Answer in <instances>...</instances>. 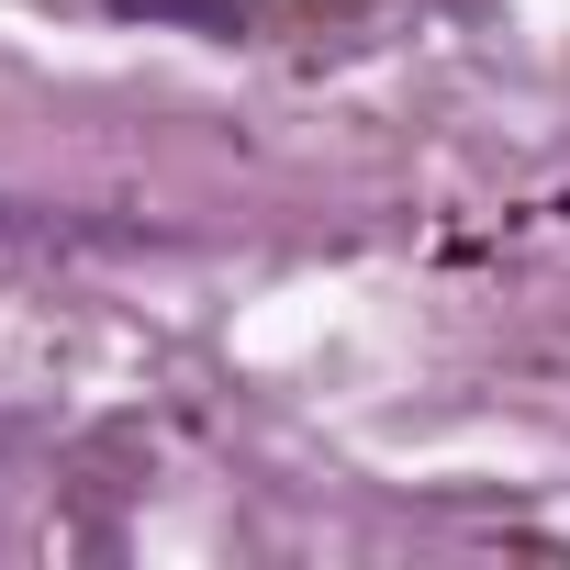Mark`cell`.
<instances>
[{"label":"cell","instance_id":"6da1fadb","mask_svg":"<svg viewBox=\"0 0 570 570\" xmlns=\"http://www.w3.org/2000/svg\"><path fill=\"white\" fill-rule=\"evenodd\" d=\"M112 12H157V23H213V35H235L246 0H112Z\"/></svg>","mask_w":570,"mask_h":570}]
</instances>
